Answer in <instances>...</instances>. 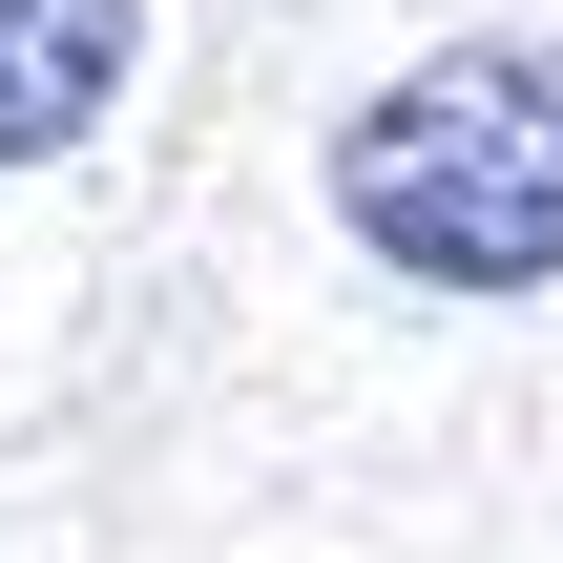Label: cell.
I'll return each instance as SVG.
<instances>
[{
	"mask_svg": "<svg viewBox=\"0 0 563 563\" xmlns=\"http://www.w3.org/2000/svg\"><path fill=\"white\" fill-rule=\"evenodd\" d=\"M334 230L418 292H563V42H439L334 125Z\"/></svg>",
	"mask_w": 563,
	"mask_h": 563,
	"instance_id": "cell-1",
	"label": "cell"
},
{
	"mask_svg": "<svg viewBox=\"0 0 563 563\" xmlns=\"http://www.w3.org/2000/svg\"><path fill=\"white\" fill-rule=\"evenodd\" d=\"M146 63V0H0V167H63Z\"/></svg>",
	"mask_w": 563,
	"mask_h": 563,
	"instance_id": "cell-2",
	"label": "cell"
}]
</instances>
